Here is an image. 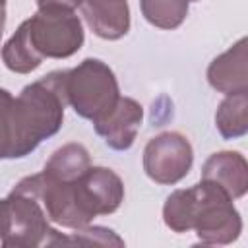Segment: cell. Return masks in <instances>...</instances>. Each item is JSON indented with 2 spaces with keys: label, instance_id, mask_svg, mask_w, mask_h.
I'll use <instances>...</instances> for the list:
<instances>
[{
  "label": "cell",
  "instance_id": "cell-4",
  "mask_svg": "<svg viewBox=\"0 0 248 248\" xmlns=\"http://www.w3.org/2000/svg\"><path fill=\"white\" fill-rule=\"evenodd\" d=\"M66 95L74 112L91 122L101 120L120 99L114 72L99 58H85L66 70Z\"/></svg>",
  "mask_w": 248,
  "mask_h": 248
},
{
  "label": "cell",
  "instance_id": "cell-16",
  "mask_svg": "<svg viewBox=\"0 0 248 248\" xmlns=\"http://www.w3.org/2000/svg\"><path fill=\"white\" fill-rule=\"evenodd\" d=\"M64 244H78V246H124V240L110 229L105 227H79L72 234L64 236L58 232L56 244L54 246H64Z\"/></svg>",
  "mask_w": 248,
  "mask_h": 248
},
{
  "label": "cell",
  "instance_id": "cell-1",
  "mask_svg": "<svg viewBox=\"0 0 248 248\" xmlns=\"http://www.w3.org/2000/svg\"><path fill=\"white\" fill-rule=\"evenodd\" d=\"M163 221L174 232L194 231L203 244H231L242 232L232 198L209 180L174 190L163 205Z\"/></svg>",
  "mask_w": 248,
  "mask_h": 248
},
{
  "label": "cell",
  "instance_id": "cell-13",
  "mask_svg": "<svg viewBox=\"0 0 248 248\" xmlns=\"http://www.w3.org/2000/svg\"><path fill=\"white\" fill-rule=\"evenodd\" d=\"M215 126L225 140H234L248 132V91L229 93L219 103Z\"/></svg>",
  "mask_w": 248,
  "mask_h": 248
},
{
  "label": "cell",
  "instance_id": "cell-8",
  "mask_svg": "<svg viewBox=\"0 0 248 248\" xmlns=\"http://www.w3.org/2000/svg\"><path fill=\"white\" fill-rule=\"evenodd\" d=\"M248 50L246 37L238 39L229 50L213 58L207 68V81L219 93L248 91Z\"/></svg>",
  "mask_w": 248,
  "mask_h": 248
},
{
  "label": "cell",
  "instance_id": "cell-6",
  "mask_svg": "<svg viewBox=\"0 0 248 248\" xmlns=\"http://www.w3.org/2000/svg\"><path fill=\"white\" fill-rule=\"evenodd\" d=\"M194 149L186 136L163 132L151 138L143 149V170L157 184H176L192 169Z\"/></svg>",
  "mask_w": 248,
  "mask_h": 248
},
{
  "label": "cell",
  "instance_id": "cell-3",
  "mask_svg": "<svg viewBox=\"0 0 248 248\" xmlns=\"http://www.w3.org/2000/svg\"><path fill=\"white\" fill-rule=\"evenodd\" d=\"M25 134L33 147L54 136L64 120V108L68 107L66 95V70H56L41 79L25 85L16 97Z\"/></svg>",
  "mask_w": 248,
  "mask_h": 248
},
{
  "label": "cell",
  "instance_id": "cell-12",
  "mask_svg": "<svg viewBox=\"0 0 248 248\" xmlns=\"http://www.w3.org/2000/svg\"><path fill=\"white\" fill-rule=\"evenodd\" d=\"M89 167H91V159L87 149L81 143H66L50 155V159L45 163V169L41 172L46 178H54V180H74L81 176Z\"/></svg>",
  "mask_w": 248,
  "mask_h": 248
},
{
  "label": "cell",
  "instance_id": "cell-18",
  "mask_svg": "<svg viewBox=\"0 0 248 248\" xmlns=\"http://www.w3.org/2000/svg\"><path fill=\"white\" fill-rule=\"evenodd\" d=\"M4 23H6V0H0V39H2Z\"/></svg>",
  "mask_w": 248,
  "mask_h": 248
},
{
  "label": "cell",
  "instance_id": "cell-9",
  "mask_svg": "<svg viewBox=\"0 0 248 248\" xmlns=\"http://www.w3.org/2000/svg\"><path fill=\"white\" fill-rule=\"evenodd\" d=\"M202 180L221 186L232 200H238L248 190V163L238 151L213 153L202 167Z\"/></svg>",
  "mask_w": 248,
  "mask_h": 248
},
{
  "label": "cell",
  "instance_id": "cell-20",
  "mask_svg": "<svg viewBox=\"0 0 248 248\" xmlns=\"http://www.w3.org/2000/svg\"><path fill=\"white\" fill-rule=\"evenodd\" d=\"M188 2H198V0H188Z\"/></svg>",
  "mask_w": 248,
  "mask_h": 248
},
{
  "label": "cell",
  "instance_id": "cell-5",
  "mask_svg": "<svg viewBox=\"0 0 248 248\" xmlns=\"http://www.w3.org/2000/svg\"><path fill=\"white\" fill-rule=\"evenodd\" d=\"M21 27L41 62L45 58H68L76 54L85 39L81 19L66 10H39Z\"/></svg>",
  "mask_w": 248,
  "mask_h": 248
},
{
  "label": "cell",
  "instance_id": "cell-15",
  "mask_svg": "<svg viewBox=\"0 0 248 248\" xmlns=\"http://www.w3.org/2000/svg\"><path fill=\"white\" fill-rule=\"evenodd\" d=\"M2 60H4V66L16 74H31L41 66V60L31 50V45L21 25L2 46Z\"/></svg>",
  "mask_w": 248,
  "mask_h": 248
},
{
  "label": "cell",
  "instance_id": "cell-14",
  "mask_svg": "<svg viewBox=\"0 0 248 248\" xmlns=\"http://www.w3.org/2000/svg\"><path fill=\"white\" fill-rule=\"evenodd\" d=\"M188 0H140L143 17L159 29H176L188 16Z\"/></svg>",
  "mask_w": 248,
  "mask_h": 248
},
{
  "label": "cell",
  "instance_id": "cell-11",
  "mask_svg": "<svg viewBox=\"0 0 248 248\" xmlns=\"http://www.w3.org/2000/svg\"><path fill=\"white\" fill-rule=\"evenodd\" d=\"M33 151L16 105V97L0 87V159H19Z\"/></svg>",
  "mask_w": 248,
  "mask_h": 248
},
{
  "label": "cell",
  "instance_id": "cell-19",
  "mask_svg": "<svg viewBox=\"0 0 248 248\" xmlns=\"http://www.w3.org/2000/svg\"><path fill=\"white\" fill-rule=\"evenodd\" d=\"M2 227H4V200H0V236H2Z\"/></svg>",
  "mask_w": 248,
  "mask_h": 248
},
{
  "label": "cell",
  "instance_id": "cell-7",
  "mask_svg": "<svg viewBox=\"0 0 248 248\" xmlns=\"http://www.w3.org/2000/svg\"><path fill=\"white\" fill-rule=\"evenodd\" d=\"M143 122V108L132 97H120L116 105L101 120L93 122L95 132L105 140L110 149L126 151L136 141Z\"/></svg>",
  "mask_w": 248,
  "mask_h": 248
},
{
  "label": "cell",
  "instance_id": "cell-2",
  "mask_svg": "<svg viewBox=\"0 0 248 248\" xmlns=\"http://www.w3.org/2000/svg\"><path fill=\"white\" fill-rule=\"evenodd\" d=\"M58 231L50 227V219L39 198L37 176H25L4 198V227L0 242L10 248L54 246Z\"/></svg>",
  "mask_w": 248,
  "mask_h": 248
},
{
  "label": "cell",
  "instance_id": "cell-17",
  "mask_svg": "<svg viewBox=\"0 0 248 248\" xmlns=\"http://www.w3.org/2000/svg\"><path fill=\"white\" fill-rule=\"evenodd\" d=\"M39 10H66L74 12L81 6L83 0H35Z\"/></svg>",
  "mask_w": 248,
  "mask_h": 248
},
{
  "label": "cell",
  "instance_id": "cell-10",
  "mask_svg": "<svg viewBox=\"0 0 248 248\" xmlns=\"http://www.w3.org/2000/svg\"><path fill=\"white\" fill-rule=\"evenodd\" d=\"M79 8L89 29L101 39L116 41L130 29V8L126 0H83Z\"/></svg>",
  "mask_w": 248,
  "mask_h": 248
}]
</instances>
